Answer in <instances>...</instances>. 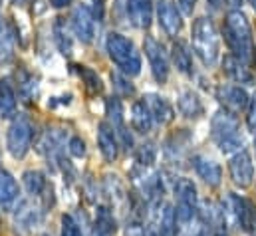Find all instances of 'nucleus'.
Wrapping results in <instances>:
<instances>
[{
    "label": "nucleus",
    "mask_w": 256,
    "mask_h": 236,
    "mask_svg": "<svg viewBox=\"0 0 256 236\" xmlns=\"http://www.w3.org/2000/svg\"><path fill=\"white\" fill-rule=\"evenodd\" d=\"M222 34H224V42H226V46L234 58H238L244 64H250L254 60L252 30H250L246 16L240 10H230L224 16Z\"/></svg>",
    "instance_id": "obj_1"
},
{
    "label": "nucleus",
    "mask_w": 256,
    "mask_h": 236,
    "mask_svg": "<svg viewBox=\"0 0 256 236\" xmlns=\"http://www.w3.org/2000/svg\"><path fill=\"white\" fill-rule=\"evenodd\" d=\"M191 44L194 56L202 62V66L206 68L216 66V62L220 58V40L210 18L200 16L192 22Z\"/></svg>",
    "instance_id": "obj_2"
},
{
    "label": "nucleus",
    "mask_w": 256,
    "mask_h": 236,
    "mask_svg": "<svg viewBox=\"0 0 256 236\" xmlns=\"http://www.w3.org/2000/svg\"><path fill=\"white\" fill-rule=\"evenodd\" d=\"M210 135H212V141L216 143V147L222 151V153H238L242 151V145H244V139L240 135V125H238V119L236 116H232L230 112L226 110H220L212 116L210 121Z\"/></svg>",
    "instance_id": "obj_3"
},
{
    "label": "nucleus",
    "mask_w": 256,
    "mask_h": 236,
    "mask_svg": "<svg viewBox=\"0 0 256 236\" xmlns=\"http://www.w3.org/2000/svg\"><path fill=\"white\" fill-rule=\"evenodd\" d=\"M106 50L112 62L120 68L124 76H139L141 72V56L135 44L120 32H110L106 40Z\"/></svg>",
    "instance_id": "obj_4"
},
{
    "label": "nucleus",
    "mask_w": 256,
    "mask_h": 236,
    "mask_svg": "<svg viewBox=\"0 0 256 236\" xmlns=\"http://www.w3.org/2000/svg\"><path fill=\"white\" fill-rule=\"evenodd\" d=\"M175 196H177V224L181 228L189 226L198 216V198H196V186L189 178H177L175 182Z\"/></svg>",
    "instance_id": "obj_5"
},
{
    "label": "nucleus",
    "mask_w": 256,
    "mask_h": 236,
    "mask_svg": "<svg viewBox=\"0 0 256 236\" xmlns=\"http://www.w3.org/2000/svg\"><path fill=\"white\" fill-rule=\"evenodd\" d=\"M34 127L26 116H16L12 119L6 133V149L14 159H24L32 147Z\"/></svg>",
    "instance_id": "obj_6"
},
{
    "label": "nucleus",
    "mask_w": 256,
    "mask_h": 236,
    "mask_svg": "<svg viewBox=\"0 0 256 236\" xmlns=\"http://www.w3.org/2000/svg\"><path fill=\"white\" fill-rule=\"evenodd\" d=\"M143 50H145V56L149 60V68H151L155 82L161 86L167 84V80H169V56H167L163 44L157 42L153 36H147L143 40Z\"/></svg>",
    "instance_id": "obj_7"
},
{
    "label": "nucleus",
    "mask_w": 256,
    "mask_h": 236,
    "mask_svg": "<svg viewBox=\"0 0 256 236\" xmlns=\"http://www.w3.org/2000/svg\"><path fill=\"white\" fill-rule=\"evenodd\" d=\"M70 26L74 36L82 42V44H92L96 38V16L94 10L86 4H80L74 8L72 16H70Z\"/></svg>",
    "instance_id": "obj_8"
},
{
    "label": "nucleus",
    "mask_w": 256,
    "mask_h": 236,
    "mask_svg": "<svg viewBox=\"0 0 256 236\" xmlns=\"http://www.w3.org/2000/svg\"><path fill=\"white\" fill-rule=\"evenodd\" d=\"M106 114H108V123L114 127V131L118 135L120 147L131 151L133 149V137H131L128 125H126V112H124L120 98H110L106 102Z\"/></svg>",
    "instance_id": "obj_9"
},
{
    "label": "nucleus",
    "mask_w": 256,
    "mask_h": 236,
    "mask_svg": "<svg viewBox=\"0 0 256 236\" xmlns=\"http://www.w3.org/2000/svg\"><path fill=\"white\" fill-rule=\"evenodd\" d=\"M42 222V208L26 198V200H20L18 206L14 208V226L20 234H32Z\"/></svg>",
    "instance_id": "obj_10"
},
{
    "label": "nucleus",
    "mask_w": 256,
    "mask_h": 236,
    "mask_svg": "<svg viewBox=\"0 0 256 236\" xmlns=\"http://www.w3.org/2000/svg\"><path fill=\"white\" fill-rule=\"evenodd\" d=\"M228 173L230 178L236 186L240 188H248L254 180V165H252V157L246 149L234 153L230 157V163H228Z\"/></svg>",
    "instance_id": "obj_11"
},
{
    "label": "nucleus",
    "mask_w": 256,
    "mask_h": 236,
    "mask_svg": "<svg viewBox=\"0 0 256 236\" xmlns=\"http://www.w3.org/2000/svg\"><path fill=\"white\" fill-rule=\"evenodd\" d=\"M216 100L232 116L248 110V104H250L248 94L240 86H230V84H222L216 88Z\"/></svg>",
    "instance_id": "obj_12"
},
{
    "label": "nucleus",
    "mask_w": 256,
    "mask_h": 236,
    "mask_svg": "<svg viewBox=\"0 0 256 236\" xmlns=\"http://www.w3.org/2000/svg\"><path fill=\"white\" fill-rule=\"evenodd\" d=\"M157 20H159L161 28L165 30V34L171 36V38L179 36V32L183 30L181 12L169 0H159L157 2Z\"/></svg>",
    "instance_id": "obj_13"
},
{
    "label": "nucleus",
    "mask_w": 256,
    "mask_h": 236,
    "mask_svg": "<svg viewBox=\"0 0 256 236\" xmlns=\"http://www.w3.org/2000/svg\"><path fill=\"white\" fill-rule=\"evenodd\" d=\"M98 147L108 163H114L120 155V141L114 131V127L108 121H102L98 125Z\"/></svg>",
    "instance_id": "obj_14"
},
{
    "label": "nucleus",
    "mask_w": 256,
    "mask_h": 236,
    "mask_svg": "<svg viewBox=\"0 0 256 236\" xmlns=\"http://www.w3.org/2000/svg\"><path fill=\"white\" fill-rule=\"evenodd\" d=\"M126 10L131 24L139 30H147L153 22V4L151 0H128Z\"/></svg>",
    "instance_id": "obj_15"
},
{
    "label": "nucleus",
    "mask_w": 256,
    "mask_h": 236,
    "mask_svg": "<svg viewBox=\"0 0 256 236\" xmlns=\"http://www.w3.org/2000/svg\"><path fill=\"white\" fill-rule=\"evenodd\" d=\"M143 102L147 104V108L153 116V121H157L159 125H169L175 119V110L167 102V98H163L159 94H145Z\"/></svg>",
    "instance_id": "obj_16"
},
{
    "label": "nucleus",
    "mask_w": 256,
    "mask_h": 236,
    "mask_svg": "<svg viewBox=\"0 0 256 236\" xmlns=\"http://www.w3.org/2000/svg\"><path fill=\"white\" fill-rule=\"evenodd\" d=\"M192 169L198 175V178H202L208 186H218L220 178H222V169L216 161L204 157V155H194L192 157Z\"/></svg>",
    "instance_id": "obj_17"
},
{
    "label": "nucleus",
    "mask_w": 256,
    "mask_h": 236,
    "mask_svg": "<svg viewBox=\"0 0 256 236\" xmlns=\"http://www.w3.org/2000/svg\"><path fill=\"white\" fill-rule=\"evenodd\" d=\"M222 72L236 84H246V86H252L254 84V76L248 68V64L240 62L238 58H234L232 54L224 56L222 60Z\"/></svg>",
    "instance_id": "obj_18"
},
{
    "label": "nucleus",
    "mask_w": 256,
    "mask_h": 236,
    "mask_svg": "<svg viewBox=\"0 0 256 236\" xmlns=\"http://www.w3.org/2000/svg\"><path fill=\"white\" fill-rule=\"evenodd\" d=\"M20 194L18 182L6 169H0V208L2 210H12Z\"/></svg>",
    "instance_id": "obj_19"
},
{
    "label": "nucleus",
    "mask_w": 256,
    "mask_h": 236,
    "mask_svg": "<svg viewBox=\"0 0 256 236\" xmlns=\"http://www.w3.org/2000/svg\"><path fill=\"white\" fill-rule=\"evenodd\" d=\"M16 48V30L10 26L8 20L0 18V66H6L14 60Z\"/></svg>",
    "instance_id": "obj_20"
},
{
    "label": "nucleus",
    "mask_w": 256,
    "mask_h": 236,
    "mask_svg": "<svg viewBox=\"0 0 256 236\" xmlns=\"http://www.w3.org/2000/svg\"><path fill=\"white\" fill-rule=\"evenodd\" d=\"M131 127L141 135H145L153 129V116L143 100H137L131 106Z\"/></svg>",
    "instance_id": "obj_21"
},
{
    "label": "nucleus",
    "mask_w": 256,
    "mask_h": 236,
    "mask_svg": "<svg viewBox=\"0 0 256 236\" xmlns=\"http://www.w3.org/2000/svg\"><path fill=\"white\" fill-rule=\"evenodd\" d=\"M177 108H179V114L187 119H198L204 114L202 102H200V98H198L192 90H185V92L179 96Z\"/></svg>",
    "instance_id": "obj_22"
},
{
    "label": "nucleus",
    "mask_w": 256,
    "mask_h": 236,
    "mask_svg": "<svg viewBox=\"0 0 256 236\" xmlns=\"http://www.w3.org/2000/svg\"><path fill=\"white\" fill-rule=\"evenodd\" d=\"M189 141H191V135L187 133V129H179L175 135H171V137L165 141V147H163L167 161H177V159H181V153L185 151V147L189 145Z\"/></svg>",
    "instance_id": "obj_23"
},
{
    "label": "nucleus",
    "mask_w": 256,
    "mask_h": 236,
    "mask_svg": "<svg viewBox=\"0 0 256 236\" xmlns=\"http://www.w3.org/2000/svg\"><path fill=\"white\" fill-rule=\"evenodd\" d=\"M16 112V92L6 78H0V118H12Z\"/></svg>",
    "instance_id": "obj_24"
},
{
    "label": "nucleus",
    "mask_w": 256,
    "mask_h": 236,
    "mask_svg": "<svg viewBox=\"0 0 256 236\" xmlns=\"http://www.w3.org/2000/svg\"><path fill=\"white\" fill-rule=\"evenodd\" d=\"M171 60L175 64V68L181 72V74H187L191 76L192 74V56H191V50L187 48L185 42L177 40L171 48Z\"/></svg>",
    "instance_id": "obj_25"
},
{
    "label": "nucleus",
    "mask_w": 256,
    "mask_h": 236,
    "mask_svg": "<svg viewBox=\"0 0 256 236\" xmlns=\"http://www.w3.org/2000/svg\"><path fill=\"white\" fill-rule=\"evenodd\" d=\"M52 32H54V42H56L60 54L72 56L74 44H72V36H70V30H68V26H66L64 18H56V22H54V26H52Z\"/></svg>",
    "instance_id": "obj_26"
},
{
    "label": "nucleus",
    "mask_w": 256,
    "mask_h": 236,
    "mask_svg": "<svg viewBox=\"0 0 256 236\" xmlns=\"http://www.w3.org/2000/svg\"><path fill=\"white\" fill-rule=\"evenodd\" d=\"M74 70L82 78V82H84V86H86V90H88L90 96H98V94L104 92V82L98 76V72H94V70H90L86 66H74Z\"/></svg>",
    "instance_id": "obj_27"
},
{
    "label": "nucleus",
    "mask_w": 256,
    "mask_h": 236,
    "mask_svg": "<svg viewBox=\"0 0 256 236\" xmlns=\"http://www.w3.org/2000/svg\"><path fill=\"white\" fill-rule=\"evenodd\" d=\"M159 236H177V214L175 206L165 204L163 210H159Z\"/></svg>",
    "instance_id": "obj_28"
},
{
    "label": "nucleus",
    "mask_w": 256,
    "mask_h": 236,
    "mask_svg": "<svg viewBox=\"0 0 256 236\" xmlns=\"http://www.w3.org/2000/svg\"><path fill=\"white\" fill-rule=\"evenodd\" d=\"M22 182H24V188L28 190V194H32V196H40L48 188V180L40 171H26L22 175Z\"/></svg>",
    "instance_id": "obj_29"
},
{
    "label": "nucleus",
    "mask_w": 256,
    "mask_h": 236,
    "mask_svg": "<svg viewBox=\"0 0 256 236\" xmlns=\"http://www.w3.org/2000/svg\"><path fill=\"white\" fill-rule=\"evenodd\" d=\"M155 157H157V147H155V143H151V141L139 145L137 151H135V163H137V167H141V169L153 165V163H155Z\"/></svg>",
    "instance_id": "obj_30"
},
{
    "label": "nucleus",
    "mask_w": 256,
    "mask_h": 236,
    "mask_svg": "<svg viewBox=\"0 0 256 236\" xmlns=\"http://www.w3.org/2000/svg\"><path fill=\"white\" fill-rule=\"evenodd\" d=\"M18 90H20V96L26 98V102H30L34 96H36V80L32 74H28L26 70H20V76H18Z\"/></svg>",
    "instance_id": "obj_31"
},
{
    "label": "nucleus",
    "mask_w": 256,
    "mask_h": 236,
    "mask_svg": "<svg viewBox=\"0 0 256 236\" xmlns=\"http://www.w3.org/2000/svg\"><path fill=\"white\" fill-rule=\"evenodd\" d=\"M112 82H114V88L118 90L120 96L128 98V96H133L135 90L131 86V82L128 80V76H122V74H112Z\"/></svg>",
    "instance_id": "obj_32"
},
{
    "label": "nucleus",
    "mask_w": 256,
    "mask_h": 236,
    "mask_svg": "<svg viewBox=\"0 0 256 236\" xmlns=\"http://www.w3.org/2000/svg\"><path fill=\"white\" fill-rule=\"evenodd\" d=\"M60 236H84L80 224L76 222V218L72 214H62V230Z\"/></svg>",
    "instance_id": "obj_33"
},
{
    "label": "nucleus",
    "mask_w": 256,
    "mask_h": 236,
    "mask_svg": "<svg viewBox=\"0 0 256 236\" xmlns=\"http://www.w3.org/2000/svg\"><path fill=\"white\" fill-rule=\"evenodd\" d=\"M68 151H70L72 157L82 159V157L86 155V143H84V139H82V137H72V139L68 141Z\"/></svg>",
    "instance_id": "obj_34"
},
{
    "label": "nucleus",
    "mask_w": 256,
    "mask_h": 236,
    "mask_svg": "<svg viewBox=\"0 0 256 236\" xmlns=\"http://www.w3.org/2000/svg\"><path fill=\"white\" fill-rule=\"evenodd\" d=\"M246 125L254 133L256 139V96L250 98V104H248V110H246Z\"/></svg>",
    "instance_id": "obj_35"
},
{
    "label": "nucleus",
    "mask_w": 256,
    "mask_h": 236,
    "mask_svg": "<svg viewBox=\"0 0 256 236\" xmlns=\"http://www.w3.org/2000/svg\"><path fill=\"white\" fill-rule=\"evenodd\" d=\"M94 2V16L98 20H104V12H106V0H92Z\"/></svg>",
    "instance_id": "obj_36"
},
{
    "label": "nucleus",
    "mask_w": 256,
    "mask_h": 236,
    "mask_svg": "<svg viewBox=\"0 0 256 236\" xmlns=\"http://www.w3.org/2000/svg\"><path fill=\"white\" fill-rule=\"evenodd\" d=\"M177 2H179V8H181L183 14H192L196 0H177Z\"/></svg>",
    "instance_id": "obj_37"
},
{
    "label": "nucleus",
    "mask_w": 256,
    "mask_h": 236,
    "mask_svg": "<svg viewBox=\"0 0 256 236\" xmlns=\"http://www.w3.org/2000/svg\"><path fill=\"white\" fill-rule=\"evenodd\" d=\"M70 2H72V0H50V4H52L54 8H64Z\"/></svg>",
    "instance_id": "obj_38"
},
{
    "label": "nucleus",
    "mask_w": 256,
    "mask_h": 236,
    "mask_svg": "<svg viewBox=\"0 0 256 236\" xmlns=\"http://www.w3.org/2000/svg\"><path fill=\"white\" fill-rule=\"evenodd\" d=\"M92 236H114V234H112V232H108V230H102V228L94 226V230H92Z\"/></svg>",
    "instance_id": "obj_39"
},
{
    "label": "nucleus",
    "mask_w": 256,
    "mask_h": 236,
    "mask_svg": "<svg viewBox=\"0 0 256 236\" xmlns=\"http://www.w3.org/2000/svg\"><path fill=\"white\" fill-rule=\"evenodd\" d=\"M242 2H244V0H226V4H228V6H232V8H240V6H242Z\"/></svg>",
    "instance_id": "obj_40"
},
{
    "label": "nucleus",
    "mask_w": 256,
    "mask_h": 236,
    "mask_svg": "<svg viewBox=\"0 0 256 236\" xmlns=\"http://www.w3.org/2000/svg\"><path fill=\"white\" fill-rule=\"evenodd\" d=\"M145 236H159V230H157L155 226H149V228L145 230Z\"/></svg>",
    "instance_id": "obj_41"
},
{
    "label": "nucleus",
    "mask_w": 256,
    "mask_h": 236,
    "mask_svg": "<svg viewBox=\"0 0 256 236\" xmlns=\"http://www.w3.org/2000/svg\"><path fill=\"white\" fill-rule=\"evenodd\" d=\"M10 2H12L14 6H24V4L28 2V0H10Z\"/></svg>",
    "instance_id": "obj_42"
},
{
    "label": "nucleus",
    "mask_w": 256,
    "mask_h": 236,
    "mask_svg": "<svg viewBox=\"0 0 256 236\" xmlns=\"http://www.w3.org/2000/svg\"><path fill=\"white\" fill-rule=\"evenodd\" d=\"M250 4H252V8H254V12H256V0H248Z\"/></svg>",
    "instance_id": "obj_43"
},
{
    "label": "nucleus",
    "mask_w": 256,
    "mask_h": 236,
    "mask_svg": "<svg viewBox=\"0 0 256 236\" xmlns=\"http://www.w3.org/2000/svg\"><path fill=\"white\" fill-rule=\"evenodd\" d=\"M214 236H226V234H224V232H216Z\"/></svg>",
    "instance_id": "obj_44"
},
{
    "label": "nucleus",
    "mask_w": 256,
    "mask_h": 236,
    "mask_svg": "<svg viewBox=\"0 0 256 236\" xmlns=\"http://www.w3.org/2000/svg\"><path fill=\"white\" fill-rule=\"evenodd\" d=\"M0 8H2V0H0Z\"/></svg>",
    "instance_id": "obj_45"
},
{
    "label": "nucleus",
    "mask_w": 256,
    "mask_h": 236,
    "mask_svg": "<svg viewBox=\"0 0 256 236\" xmlns=\"http://www.w3.org/2000/svg\"><path fill=\"white\" fill-rule=\"evenodd\" d=\"M254 147H256V139H254Z\"/></svg>",
    "instance_id": "obj_46"
},
{
    "label": "nucleus",
    "mask_w": 256,
    "mask_h": 236,
    "mask_svg": "<svg viewBox=\"0 0 256 236\" xmlns=\"http://www.w3.org/2000/svg\"><path fill=\"white\" fill-rule=\"evenodd\" d=\"M44 236H50V234H44Z\"/></svg>",
    "instance_id": "obj_47"
}]
</instances>
